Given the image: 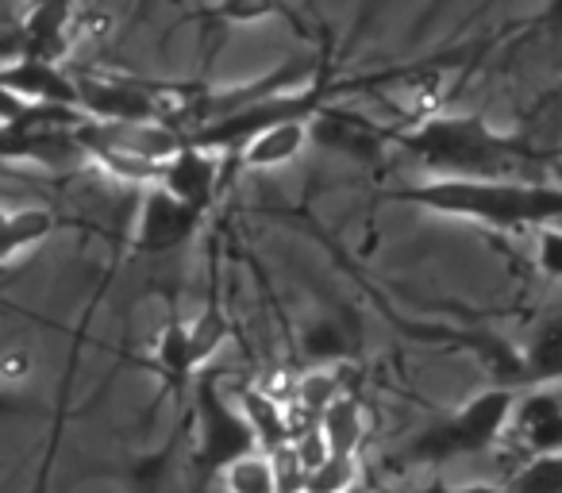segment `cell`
Wrapping results in <instances>:
<instances>
[{"instance_id":"obj_1","label":"cell","mask_w":562,"mask_h":493,"mask_svg":"<svg viewBox=\"0 0 562 493\" xmlns=\"http://www.w3.org/2000/svg\"><path fill=\"white\" fill-rule=\"evenodd\" d=\"M393 201L416 204L436 216H459L490 227H547L562 224V186L516 178H431L390 193Z\"/></svg>"},{"instance_id":"obj_2","label":"cell","mask_w":562,"mask_h":493,"mask_svg":"<svg viewBox=\"0 0 562 493\" xmlns=\"http://www.w3.org/2000/svg\"><path fill=\"white\" fill-rule=\"evenodd\" d=\"M401 150L436 178H505L531 163V147L497 132L490 120L467 112L424 116L413 132L397 135Z\"/></svg>"},{"instance_id":"obj_3","label":"cell","mask_w":562,"mask_h":493,"mask_svg":"<svg viewBox=\"0 0 562 493\" xmlns=\"http://www.w3.org/2000/svg\"><path fill=\"white\" fill-rule=\"evenodd\" d=\"M520 393L513 385H490L477 397H470L462 408H454L447 421L424 428L420 436L408 444V455L420 462H443L454 455H477L485 447L497 444V436L513 421V408Z\"/></svg>"},{"instance_id":"obj_4","label":"cell","mask_w":562,"mask_h":493,"mask_svg":"<svg viewBox=\"0 0 562 493\" xmlns=\"http://www.w3.org/2000/svg\"><path fill=\"white\" fill-rule=\"evenodd\" d=\"M193 416H196L193 462H196V470H201V478L224 474L232 462H239V459H247V455L258 451L255 432L247 428V421H243L239 408L220 393V382H216L212 370H204V374L196 378Z\"/></svg>"},{"instance_id":"obj_5","label":"cell","mask_w":562,"mask_h":493,"mask_svg":"<svg viewBox=\"0 0 562 493\" xmlns=\"http://www.w3.org/2000/svg\"><path fill=\"white\" fill-rule=\"evenodd\" d=\"M324 104V89L305 86V89H285V93H270L255 104H243L239 112H227V116L201 124L186 135V143L204 147L212 155L220 150H239L247 139L270 132L278 124H293V120H313L316 109Z\"/></svg>"},{"instance_id":"obj_6","label":"cell","mask_w":562,"mask_h":493,"mask_svg":"<svg viewBox=\"0 0 562 493\" xmlns=\"http://www.w3.org/2000/svg\"><path fill=\"white\" fill-rule=\"evenodd\" d=\"M78 81V112L97 124H147L162 120L166 124V101L150 93V86L127 78H101V74H74Z\"/></svg>"},{"instance_id":"obj_7","label":"cell","mask_w":562,"mask_h":493,"mask_svg":"<svg viewBox=\"0 0 562 493\" xmlns=\"http://www.w3.org/2000/svg\"><path fill=\"white\" fill-rule=\"evenodd\" d=\"M201 212L181 204L178 197H170L166 189L150 186L143 189L139 201V227H135V251L139 255H166L181 243L193 239Z\"/></svg>"},{"instance_id":"obj_8","label":"cell","mask_w":562,"mask_h":493,"mask_svg":"<svg viewBox=\"0 0 562 493\" xmlns=\"http://www.w3.org/2000/svg\"><path fill=\"white\" fill-rule=\"evenodd\" d=\"M0 86L16 93L20 101L40 104V109H70L78 112V81L63 63L20 55L16 63L0 66Z\"/></svg>"},{"instance_id":"obj_9","label":"cell","mask_w":562,"mask_h":493,"mask_svg":"<svg viewBox=\"0 0 562 493\" xmlns=\"http://www.w3.org/2000/svg\"><path fill=\"white\" fill-rule=\"evenodd\" d=\"M216 186H220V158L204 147H193V143H186V147H181L170 163H162V170H158V189L178 197L181 204L196 209L201 216L209 212V204L216 201Z\"/></svg>"},{"instance_id":"obj_10","label":"cell","mask_w":562,"mask_h":493,"mask_svg":"<svg viewBox=\"0 0 562 493\" xmlns=\"http://www.w3.org/2000/svg\"><path fill=\"white\" fill-rule=\"evenodd\" d=\"M20 40L27 58H47V63H63L66 51L78 40V9L74 0H35L20 27Z\"/></svg>"},{"instance_id":"obj_11","label":"cell","mask_w":562,"mask_h":493,"mask_svg":"<svg viewBox=\"0 0 562 493\" xmlns=\"http://www.w3.org/2000/svg\"><path fill=\"white\" fill-rule=\"evenodd\" d=\"M308 143H321V147L336 150V155L374 158V155H382L385 135H382V127L370 124L359 112L324 101L321 109H316V116L308 120Z\"/></svg>"},{"instance_id":"obj_12","label":"cell","mask_w":562,"mask_h":493,"mask_svg":"<svg viewBox=\"0 0 562 493\" xmlns=\"http://www.w3.org/2000/svg\"><path fill=\"white\" fill-rule=\"evenodd\" d=\"M520 444L531 455H554L562 451V401L551 390H531L516 397L513 421Z\"/></svg>"},{"instance_id":"obj_13","label":"cell","mask_w":562,"mask_h":493,"mask_svg":"<svg viewBox=\"0 0 562 493\" xmlns=\"http://www.w3.org/2000/svg\"><path fill=\"white\" fill-rule=\"evenodd\" d=\"M305 147H308V120H293V124H278V127H270V132L243 143L239 163L255 173L278 170V166H290Z\"/></svg>"},{"instance_id":"obj_14","label":"cell","mask_w":562,"mask_h":493,"mask_svg":"<svg viewBox=\"0 0 562 493\" xmlns=\"http://www.w3.org/2000/svg\"><path fill=\"white\" fill-rule=\"evenodd\" d=\"M239 413L247 421V428L255 432V444L262 455H278L281 447H290V413H285V401H278L266 390H247L239 397Z\"/></svg>"},{"instance_id":"obj_15","label":"cell","mask_w":562,"mask_h":493,"mask_svg":"<svg viewBox=\"0 0 562 493\" xmlns=\"http://www.w3.org/2000/svg\"><path fill=\"white\" fill-rule=\"evenodd\" d=\"M58 227L50 209H0V262L27 251L35 243L50 239Z\"/></svg>"},{"instance_id":"obj_16","label":"cell","mask_w":562,"mask_h":493,"mask_svg":"<svg viewBox=\"0 0 562 493\" xmlns=\"http://www.w3.org/2000/svg\"><path fill=\"white\" fill-rule=\"evenodd\" d=\"M155 367L166 378L170 390H186L196 378L193 344H189V324L186 321H166L155 339Z\"/></svg>"},{"instance_id":"obj_17","label":"cell","mask_w":562,"mask_h":493,"mask_svg":"<svg viewBox=\"0 0 562 493\" xmlns=\"http://www.w3.org/2000/svg\"><path fill=\"white\" fill-rule=\"evenodd\" d=\"M316 428H321V436L331 455H359L362 432H367L362 405L351 397V393H339V397L321 413V424H316Z\"/></svg>"},{"instance_id":"obj_18","label":"cell","mask_w":562,"mask_h":493,"mask_svg":"<svg viewBox=\"0 0 562 493\" xmlns=\"http://www.w3.org/2000/svg\"><path fill=\"white\" fill-rule=\"evenodd\" d=\"M520 382H536V385L562 382V321H547L531 336L528 355H524V367H520Z\"/></svg>"},{"instance_id":"obj_19","label":"cell","mask_w":562,"mask_h":493,"mask_svg":"<svg viewBox=\"0 0 562 493\" xmlns=\"http://www.w3.org/2000/svg\"><path fill=\"white\" fill-rule=\"evenodd\" d=\"M86 158L101 166L104 178L120 181V186H135V189L158 186V170H162V166L147 163V158H135V155H124V150H109V147L86 150Z\"/></svg>"},{"instance_id":"obj_20","label":"cell","mask_w":562,"mask_h":493,"mask_svg":"<svg viewBox=\"0 0 562 493\" xmlns=\"http://www.w3.org/2000/svg\"><path fill=\"white\" fill-rule=\"evenodd\" d=\"M344 393V385H339V374L328 367H316V370H305V374L297 378V385H293V401L290 408H297V413L313 416L316 424H321V413L331 405V401Z\"/></svg>"},{"instance_id":"obj_21","label":"cell","mask_w":562,"mask_h":493,"mask_svg":"<svg viewBox=\"0 0 562 493\" xmlns=\"http://www.w3.org/2000/svg\"><path fill=\"white\" fill-rule=\"evenodd\" d=\"M355 482H359V455H328L305 474L301 493H355Z\"/></svg>"},{"instance_id":"obj_22","label":"cell","mask_w":562,"mask_h":493,"mask_svg":"<svg viewBox=\"0 0 562 493\" xmlns=\"http://www.w3.org/2000/svg\"><path fill=\"white\" fill-rule=\"evenodd\" d=\"M224 485H227V493H278L270 455L255 451V455H247V459L232 462V467L224 470Z\"/></svg>"},{"instance_id":"obj_23","label":"cell","mask_w":562,"mask_h":493,"mask_svg":"<svg viewBox=\"0 0 562 493\" xmlns=\"http://www.w3.org/2000/svg\"><path fill=\"white\" fill-rule=\"evenodd\" d=\"M508 493H562V451L531 455V459L516 470Z\"/></svg>"},{"instance_id":"obj_24","label":"cell","mask_w":562,"mask_h":493,"mask_svg":"<svg viewBox=\"0 0 562 493\" xmlns=\"http://www.w3.org/2000/svg\"><path fill=\"white\" fill-rule=\"evenodd\" d=\"M227 321L216 313V309H204L201 316H196L193 324H189V344H193V362H196V370H204L209 367V359L212 355L224 347V339H227Z\"/></svg>"},{"instance_id":"obj_25","label":"cell","mask_w":562,"mask_h":493,"mask_svg":"<svg viewBox=\"0 0 562 493\" xmlns=\"http://www.w3.org/2000/svg\"><path fill=\"white\" fill-rule=\"evenodd\" d=\"M278 16V0H220L212 9V20L220 24H262V20Z\"/></svg>"},{"instance_id":"obj_26","label":"cell","mask_w":562,"mask_h":493,"mask_svg":"<svg viewBox=\"0 0 562 493\" xmlns=\"http://www.w3.org/2000/svg\"><path fill=\"white\" fill-rule=\"evenodd\" d=\"M536 267L543 278L562 282V224H547L536 232Z\"/></svg>"},{"instance_id":"obj_27","label":"cell","mask_w":562,"mask_h":493,"mask_svg":"<svg viewBox=\"0 0 562 493\" xmlns=\"http://www.w3.org/2000/svg\"><path fill=\"white\" fill-rule=\"evenodd\" d=\"M35 370V359L27 347H9V351H0V390L12 393L16 385H24Z\"/></svg>"},{"instance_id":"obj_28","label":"cell","mask_w":562,"mask_h":493,"mask_svg":"<svg viewBox=\"0 0 562 493\" xmlns=\"http://www.w3.org/2000/svg\"><path fill=\"white\" fill-rule=\"evenodd\" d=\"M290 451L297 455V462H301V470H305V474H308V470H316V467H321V462L331 455V451H328V444H324V436H321V428L301 432V436L290 444Z\"/></svg>"},{"instance_id":"obj_29","label":"cell","mask_w":562,"mask_h":493,"mask_svg":"<svg viewBox=\"0 0 562 493\" xmlns=\"http://www.w3.org/2000/svg\"><path fill=\"white\" fill-rule=\"evenodd\" d=\"M416 493H508V490H501V485L474 482V485H428V490H416Z\"/></svg>"},{"instance_id":"obj_30","label":"cell","mask_w":562,"mask_h":493,"mask_svg":"<svg viewBox=\"0 0 562 493\" xmlns=\"http://www.w3.org/2000/svg\"><path fill=\"white\" fill-rule=\"evenodd\" d=\"M543 24L551 27V32H559V35H562V0H551V4H547Z\"/></svg>"},{"instance_id":"obj_31","label":"cell","mask_w":562,"mask_h":493,"mask_svg":"<svg viewBox=\"0 0 562 493\" xmlns=\"http://www.w3.org/2000/svg\"><path fill=\"white\" fill-rule=\"evenodd\" d=\"M12 413H20V401L12 397V393L0 390V416H12Z\"/></svg>"}]
</instances>
